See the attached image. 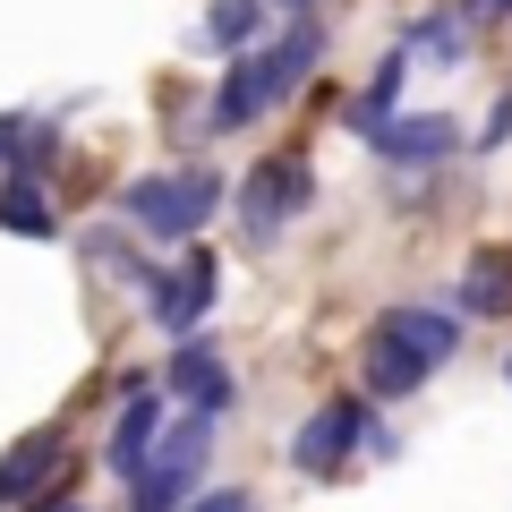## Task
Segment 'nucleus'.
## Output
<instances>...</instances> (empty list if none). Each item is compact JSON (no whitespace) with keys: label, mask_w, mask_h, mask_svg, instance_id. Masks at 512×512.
Returning <instances> with one entry per match:
<instances>
[{"label":"nucleus","mask_w":512,"mask_h":512,"mask_svg":"<svg viewBox=\"0 0 512 512\" xmlns=\"http://www.w3.org/2000/svg\"><path fill=\"white\" fill-rule=\"evenodd\" d=\"M214 205H222V180H214L205 163H188V171H146V180L120 188V214L137 222L146 239H197L205 222H214Z\"/></svg>","instance_id":"nucleus-1"},{"label":"nucleus","mask_w":512,"mask_h":512,"mask_svg":"<svg viewBox=\"0 0 512 512\" xmlns=\"http://www.w3.org/2000/svg\"><path fill=\"white\" fill-rule=\"evenodd\" d=\"M308 197H316V171H308V146H282V154H265V163L239 180V239L248 248H274L282 231H291L299 214H308Z\"/></svg>","instance_id":"nucleus-2"},{"label":"nucleus","mask_w":512,"mask_h":512,"mask_svg":"<svg viewBox=\"0 0 512 512\" xmlns=\"http://www.w3.org/2000/svg\"><path fill=\"white\" fill-rule=\"evenodd\" d=\"M316 60H325V18H299L291 35L265 52V69H274V94H282V103L299 94V77H316Z\"/></svg>","instance_id":"nucleus-15"},{"label":"nucleus","mask_w":512,"mask_h":512,"mask_svg":"<svg viewBox=\"0 0 512 512\" xmlns=\"http://www.w3.org/2000/svg\"><path fill=\"white\" fill-rule=\"evenodd\" d=\"M60 461H69V427H26L9 453H0V504H52L69 478H60Z\"/></svg>","instance_id":"nucleus-4"},{"label":"nucleus","mask_w":512,"mask_h":512,"mask_svg":"<svg viewBox=\"0 0 512 512\" xmlns=\"http://www.w3.org/2000/svg\"><path fill=\"white\" fill-rule=\"evenodd\" d=\"M376 333H393V342H410L427 367H444V359H461V316H444V308H384L376 316Z\"/></svg>","instance_id":"nucleus-12"},{"label":"nucleus","mask_w":512,"mask_h":512,"mask_svg":"<svg viewBox=\"0 0 512 512\" xmlns=\"http://www.w3.org/2000/svg\"><path fill=\"white\" fill-rule=\"evenodd\" d=\"M461 316H512V248L504 239L470 248V265H461Z\"/></svg>","instance_id":"nucleus-11"},{"label":"nucleus","mask_w":512,"mask_h":512,"mask_svg":"<svg viewBox=\"0 0 512 512\" xmlns=\"http://www.w3.org/2000/svg\"><path fill=\"white\" fill-rule=\"evenodd\" d=\"M282 94H274V69H265V52H231V69H222V86H214V103H205V120L214 128H248V120H265Z\"/></svg>","instance_id":"nucleus-8"},{"label":"nucleus","mask_w":512,"mask_h":512,"mask_svg":"<svg viewBox=\"0 0 512 512\" xmlns=\"http://www.w3.org/2000/svg\"><path fill=\"white\" fill-rule=\"evenodd\" d=\"M163 453V402H154L146 384H128V402H120V419H111V444H103V461L120 478H146V461Z\"/></svg>","instance_id":"nucleus-9"},{"label":"nucleus","mask_w":512,"mask_h":512,"mask_svg":"<svg viewBox=\"0 0 512 512\" xmlns=\"http://www.w3.org/2000/svg\"><path fill=\"white\" fill-rule=\"evenodd\" d=\"M504 137H512V86L495 94V111H487V128H478V146H470V154H495Z\"/></svg>","instance_id":"nucleus-18"},{"label":"nucleus","mask_w":512,"mask_h":512,"mask_svg":"<svg viewBox=\"0 0 512 512\" xmlns=\"http://www.w3.org/2000/svg\"><path fill=\"white\" fill-rule=\"evenodd\" d=\"M188 512H256V504H248V487H214V495H197Z\"/></svg>","instance_id":"nucleus-20"},{"label":"nucleus","mask_w":512,"mask_h":512,"mask_svg":"<svg viewBox=\"0 0 512 512\" xmlns=\"http://www.w3.org/2000/svg\"><path fill=\"white\" fill-rule=\"evenodd\" d=\"M256 35H265V0H214L205 9V43L214 52H248Z\"/></svg>","instance_id":"nucleus-16"},{"label":"nucleus","mask_w":512,"mask_h":512,"mask_svg":"<svg viewBox=\"0 0 512 512\" xmlns=\"http://www.w3.org/2000/svg\"><path fill=\"white\" fill-rule=\"evenodd\" d=\"M402 77H410V52H384V60H376V77H367V86L350 94V111H342V120L359 128V137L393 128V120H402Z\"/></svg>","instance_id":"nucleus-13"},{"label":"nucleus","mask_w":512,"mask_h":512,"mask_svg":"<svg viewBox=\"0 0 512 512\" xmlns=\"http://www.w3.org/2000/svg\"><path fill=\"white\" fill-rule=\"evenodd\" d=\"M410 52H427V60H444V69H453V60L470 52V43H461V26L444 18V9H427V18L410 26Z\"/></svg>","instance_id":"nucleus-17"},{"label":"nucleus","mask_w":512,"mask_h":512,"mask_svg":"<svg viewBox=\"0 0 512 512\" xmlns=\"http://www.w3.org/2000/svg\"><path fill=\"white\" fill-rule=\"evenodd\" d=\"M26 137H35V120H26V111H0V163H18Z\"/></svg>","instance_id":"nucleus-19"},{"label":"nucleus","mask_w":512,"mask_h":512,"mask_svg":"<svg viewBox=\"0 0 512 512\" xmlns=\"http://www.w3.org/2000/svg\"><path fill=\"white\" fill-rule=\"evenodd\" d=\"M0 231L9 239H60V214L35 188V171H9V180H0Z\"/></svg>","instance_id":"nucleus-14"},{"label":"nucleus","mask_w":512,"mask_h":512,"mask_svg":"<svg viewBox=\"0 0 512 512\" xmlns=\"http://www.w3.org/2000/svg\"><path fill=\"white\" fill-rule=\"evenodd\" d=\"M26 512H86V504H69V487H60L52 504H26Z\"/></svg>","instance_id":"nucleus-22"},{"label":"nucleus","mask_w":512,"mask_h":512,"mask_svg":"<svg viewBox=\"0 0 512 512\" xmlns=\"http://www.w3.org/2000/svg\"><path fill=\"white\" fill-rule=\"evenodd\" d=\"M291 9H316V0H291Z\"/></svg>","instance_id":"nucleus-23"},{"label":"nucleus","mask_w":512,"mask_h":512,"mask_svg":"<svg viewBox=\"0 0 512 512\" xmlns=\"http://www.w3.org/2000/svg\"><path fill=\"white\" fill-rule=\"evenodd\" d=\"M504 376H512V359H504Z\"/></svg>","instance_id":"nucleus-24"},{"label":"nucleus","mask_w":512,"mask_h":512,"mask_svg":"<svg viewBox=\"0 0 512 512\" xmlns=\"http://www.w3.org/2000/svg\"><path fill=\"white\" fill-rule=\"evenodd\" d=\"M367 146H376L393 171H427V163H453V154H461V128L444 120V111H410V120L376 128Z\"/></svg>","instance_id":"nucleus-7"},{"label":"nucleus","mask_w":512,"mask_h":512,"mask_svg":"<svg viewBox=\"0 0 512 512\" xmlns=\"http://www.w3.org/2000/svg\"><path fill=\"white\" fill-rule=\"evenodd\" d=\"M427 376H436V367H427L410 342H393V333H367V359H359L367 402H410V393H419Z\"/></svg>","instance_id":"nucleus-10"},{"label":"nucleus","mask_w":512,"mask_h":512,"mask_svg":"<svg viewBox=\"0 0 512 512\" xmlns=\"http://www.w3.org/2000/svg\"><path fill=\"white\" fill-rule=\"evenodd\" d=\"M163 384H171V402H180V410H214V419L231 410V393H239L231 367H222V350H214V342H197V333H188V342H171Z\"/></svg>","instance_id":"nucleus-6"},{"label":"nucleus","mask_w":512,"mask_h":512,"mask_svg":"<svg viewBox=\"0 0 512 512\" xmlns=\"http://www.w3.org/2000/svg\"><path fill=\"white\" fill-rule=\"evenodd\" d=\"M214 282H222V265H214L205 248H188V256H180V274H163V282H154V299H146L154 325H163L171 342H188V333L205 325V308H214Z\"/></svg>","instance_id":"nucleus-5"},{"label":"nucleus","mask_w":512,"mask_h":512,"mask_svg":"<svg viewBox=\"0 0 512 512\" xmlns=\"http://www.w3.org/2000/svg\"><path fill=\"white\" fill-rule=\"evenodd\" d=\"M470 18H512V0H470Z\"/></svg>","instance_id":"nucleus-21"},{"label":"nucleus","mask_w":512,"mask_h":512,"mask_svg":"<svg viewBox=\"0 0 512 512\" xmlns=\"http://www.w3.org/2000/svg\"><path fill=\"white\" fill-rule=\"evenodd\" d=\"M359 444H376V427H367V402H359V393H333V402L291 436V461H299L308 478H333L350 453H359Z\"/></svg>","instance_id":"nucleus-3"}]
</instances>
